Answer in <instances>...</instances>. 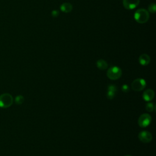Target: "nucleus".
I'll return each instance as SVG.
<instances>
[{"label": "nucleus", "instance_id": "obj_1", "mask_svg": "<svg viewBox=\"0 0 156 156\" xmlns=\"http://www.w3.org/2000/svg\"><path fill=\"white\" fill-rule=\"evenodd\" d=\"M149 18V12L144 9H139L134 13L135 20L140 24H144L146 23Z\"/></svg>", "mask_w": 156, "mask_h": 156}, {"label": "nucleus", "instance_id": "obj_2", "mask_svg": "<svg viewBox=\"0 0 156 156\" xmlns=\"http://www.w3.org/2000/svg\"><path fill=\"white\" fill-rule=\"evenodd\" d=\"M13 102L12 96L9 93H4L0 95V107L7 108L10 107Z\"/></svg>", "mask_w": 156, "mask_h": 156}, {"label": "nucleus", "instance_id": "obj_3", "mask_svg": "<svg viewBox=\"0 0 156 156\" xmlns=\"http://www.w3.org/2000/svg\"><path fill=\"white\" fill-rule=\"evenodd\" d=\"M122 74V70L116 66H113L108 68L107 72V77L111 80L118 79Z\"/></svg>", "mask_w": 156, "mask_h": 156}, {"label": "nucleus", "instance_id": "obj_4", "mask_svg": "<svg viewBox=\"0 0 156 156\" xmlns=\"http://www.w3.org/2000/svg\"><path fill=\"white\" fill-rule=\"evenodd\" d=\"M146 85V82L144 79L138 78L135 79L131 83L132 88L134 91H140L143 90Z\"/></svg>", "mask_w": 156, "mask_h": 156}, {"label": "nucleus", "instance_id": "obj_5", "mask_svg": "<svg viewBox=\"0 0 156 156\" xmlns=\"http://www.w3.org/2000/svg\"><path fill=\"white\" fill-rule=\"evenodd\" d=\"M152 118L150 115L147 113L142 114L138 118V125L141 127H146L151 122Z\"/></svg>", "mask_w": 156, "mask_h": 156}, {"label": "nucleus", "instance_id": "obj_6", "mask_svg": "<svg viewBox=\"0 0 156 156\" xmlns=\"http://www.w3.org/2000/svg\"><path fill=\"white\" fill-rule=\"evenodd\" d=\"M138 138L141 142L144 143H147L152 141V135L149 132L143 130L139 133Z\"/></svg>", "mask_w": 156, "mask_h": 156}, {"label": "nucleus", "instance_id": "obj_7", "mask_svg": "<svg viewBox=\"0 0 156 156\" xmlns=\"http://www.w3.org/2000/svg\"><path fill=\"white\" fill-rule=\"evenodd\" d=\"M140 0H123L122 4L124 8L127 10H132L138 5Z\"/></svg>", "mask_w": 156, "mask_h": 156}, {"label": "nucleus", "instance_id": "obj_8", "mask_svg": "<svg viewBox=\"0 0 156 156\" xmlns=\"http://www.w3.org/2000/svg\"><path fill=\"white\" fill-rule=\"evenodd\" d=\"M117 91V87L115 85H110L107 87V97L108 99H112L116 94Z\"/></svg>", "mask_w": 156, "mask_h": 156}, {"label": "nucleus", "instance_id": "obj_9", "mask_svg": "<svg viewBox=\"0 0 156 156\" xmlns=\"http://www.w3.org/2000/svg\"><path fill=\"white\" fill-rule=\"evenodd\" d=\"M154 91L151 89H147L144 91L143 94V98L145 101H151L154 98Z\"/></svg>", "mask_w": 156, "mask_h": 156}, {"label": "nucleus", "instance_id": "obj_10", "mask_svg": "<svg viewBox=\"0 0 156 156\" xmlns=\"http://www.w3.org/2000/svg\"><path fill=\"white\" fill-rule=\"evenodd\" d=\"M139 62L140 65L143 66H146L147 65L150 61H151V58L150 57L146 54H143L139 57Z\"/></svg>", "mask_w": 156, "mask_h": 156}, {"label": "nucleus", "instance_id": "obj_11", "mask_svg": "<svg viewBox=\"0 0 156 156\" xmlns=\"http://www.w3.org/2000/svg\"><path fill=\"white\" fill-rule=\"evenodd\" d=\"M60 9L65 13H69L72 10L73 5L69 2H64L60 5Z\"/></svg>", "mask_w": 156, "mask_h": 156}, {"label": "nucleus", "instance_id": "obj_12", "mask_svg": "<svg viewBox=\"0 0 156 156\" xmlns=\"http://www.w3.org/2000/svg\"><path fill=\"white\" fill-rule=\"evenodd\" d=\"M96 66L97 67L101 70L106 69L108 67V63L106 61L103 59H99L96 62Z\"/></svg>", "mask_w": 156, "mask_h": 156}, {"label": "nucleus", "instance_id": "obj_13", "mask_svg": "<svg viewBox=\"0 0 156 156\" xmlns=\"http://www.w3.org/2000/svg\"><path fill=\"white\" fill-rule=\"evenodd\" d=\"M24 98L22 95H18L17 96H16L15 99V102L16 104L20 105L23 104V102H24Z\"/></svg>", "mask_w": 156, "mask_h": 156}, {"label": "nucleus", "instance_id": "obj_14", "mask_svg": "<svg viewBox=\"0 0 156 156\" xmlns=\"http://www.w3.org/2000/svg\"><path fill=\"white\" fill-rule=\"evenodd\" d=\"M148 10L149 12H150L151 13H154L156 12V6H155V3H152L151 4L149 5L148 6Z\"/></svg>", "mask_w": 156, "mask_h": 156}, {"label": "nucleus", "instance_id": "obj_15", "mask_svg": "<svg viewBox=\"0 0 156 156\" xmlns=\"http://www.w3.org/2000/svg\"><path fill=\"white\" fill-rule=\"evenodd\" d=\"M146 109L148 112H152L154 109V105L152 102H149L146 105Z\"/></svg>", "mask_w": 156, "mask_h": 156}, {"label": "nucleus", "instance_id": "obj_16", "mask_svg": "<svg viewBox=\"0 0 156 156\" xmlns=\"http://www.w3.org/2000/svg\"><path fill=\"white\" fill-rule=\"evenodd\" d=\"M121 89H122V90L123 92L127 93V92H128V91H129V87L127 85H126V84H124V85L122 86Z\"/></svg>", "mask_w": 156, "mask_h": 156}, {"label": "nucleus", "instance_id": "obj_17", "mask_svg": "<svg viewBox=\"0 0 156 156\" xmlns=\"http://www.w3.org/2000/svg\"><path fill=\"white\" fill-rule=\"evenodd\" d=\"M51 15L53 17H57L59 15V12L57 10H54L51 12Z\"/></svg>", "mask_w": 156, "mask_h": 156}, {"label": "nucleus", "instance_id": "obj_18", "mask_svg": "<svg viewBox=\"0 0 156 156\" xmlns=\"http://www.w3.org/2000/svg\"><path fill=\"white\" fill-rule=\"evenodd\" d=\"M126 156H132V155H126Z\"/></svg>", "mask_w": 156, "mask_h": 156}]
</instances>
